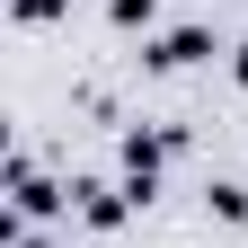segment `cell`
Wrapping results in <instances>:
<instances>
[{
    "label": "cell",
    "instance_id": "4",
    "mask_svg": "<svg viewBox=\"0 0 248 248\" xmlns=\"http://www.w3.org/2000/svg\"><path fill=\"white\" fill-rule=\"evenodd\" d=\"M231 80H239V89H248V45H239V62H231Z\"/></svg>",
    "mask_w": 248,
    "mask_h": 248
},
{
    "label": "cell",
    "instance_id": "1",
    "mask_svg": "<svg viewBox=\"0 0 248 248\" xmlns=\"http://www.w3.org/2000/svg\"><path fill=\"white\" fill-rule=\"evenodd\" d=\"M213 53V36H204V27H177V36H160V45H151V62H160V71H186V62H204Z\"/></svg>",
    "mask_w": 248,
    "mask_h": 248
},
{
    "label": "cell",
    "instance_id": "3",
    "mask_svg": "<svg viewBox=\"0 0 248 248\" xmlns=\"http://www.w3.org/2000/svg\"><path fill=\"white\" fill-rule=\"evenodd\" d=\"M62 9V0H18V18H53Z\"/></svg>",
    "mask_w": 248,
    "mask_h": 248
},
{
    "label": "cell",
    "instance_id": "2",
    "mask_svg": "<svg viewBox=\"0 0 248 248\" xmlns=\"http://www.w3.org/2000/svg\"><path fill=\"white\" fill-rule=\"evenodd\" d=\"M213 213L222 222H248V186H213Z\"/></svg>",
    "mask_w": 248,
    "mask_h": 248
}]
</instances>
